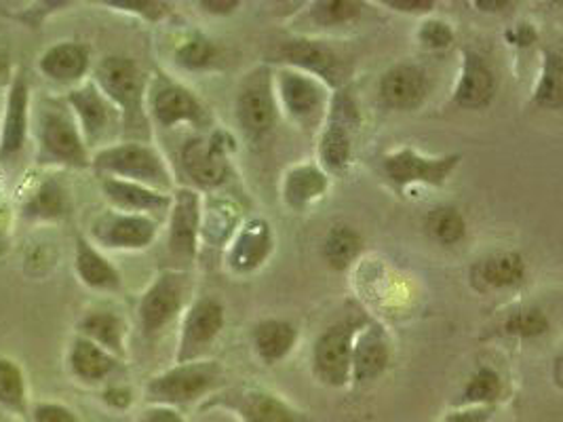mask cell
<instances>
[{
	"instance_id": "obj_1",
	"label": "cell",
	"mask_w": 563,
	"mask_h": 422,
	"mask_svg": "<svg viewBox=\"0 0 563 422\" xmlns=\"http://www.w3.org/2000/svg\"><path fill=\"white\" fill-rule=\"evenodd\" d=\"M34 137L36 160L41 165H62L73 169L91 167L89 148L68 104L43 102L38 106Z\"/></svg>"
},
{
	"instance_id": "obj_2",
	"label": "cell",
	"mask_w": 563,
	"mask_h": 422,
	"mask_svg": "<svg viewBox=\"0 0 563 422\" xmlns=\"http://www.w3.org/2000/svg\"><path fill=\"white\" fill-rule=\"evenodd\" d=\"M91 167L98 171L100 178L128 180L158 192H167L174 186L165 158L153 146L142 142L103 146L91 157Z\"/></svg>"
},
{
	"instance_id": "obj_3",
	"label": "cell",
	"mask_w": 563,
	"mask_h": 422,
	"mask_svg": "<svg viewBox=\"0 0 563 422\" xmlns=\"http://www.w3.org/2000/svg\"><path fill=\"white\" fill-rule=\"evenodd\" d=\"M93 82L106 96V100L119 110L123 127H128L129 132L146 130V79L133 59L123 55L103 57L96 68Z\"/></svg>"
},
{
	"instance_id": "obj_4",
	"label": "cell",
	"mask_w": 563,
	"mask_h": 422,
	"mask_svg": "<svg viewBox=\"0 0 563 422\" xmlns=\"http://www.w3.org/2000/svg\"><path fill=\"white\" fill-rule=\"evenodd\" d=\"M220 380V368L216 362H192L178 364L167 369L146 387V396L158 406H178L209 393Z\"/></svg>"
},
{
	"instance_id": "obj_5",
	"label": "cell",
	"mask_w": 563,
	"mask_h": 422,
	"mask_svg": "<svg viewBox=\"0 0 563 422\" xmlns=\"http://www.w3.org/2000/svg\"><path fill=\"white\" fill-rule=\"evenodd\" d=\"M277 59L294 66V70L298 68L308 77L321 80L323 85H330L333 89L344 87L351 75V64L330 45L319 41H308V38L287 41L277 49Z\"/></svg>"
},
{
	"instance_id": "obj_6",
	"label": "cell",
	"mask_w": 563,
	"mask_h": 422,
	"mask_svg": "<svg viewBox=\"0 0 563 422\" xmlns=\"http://www.w3.org/2000/svg\"><path fill=\"white\" fill-rule=\"evenodd\" d=\"M66 104L77 121L87 148L106 142V137L114 132V127L121 121L119 110L106 100V96L96 87L93 80L73 87L68 91Z\"/></svg>"
},
{
	"instance_id": "obj_7",
	"label": "cell",
	"mask_w": 563,
	"mask_h": 422,
	"mask_svg": "<svg viewBox=\"0 0 563 422\" xmlns=\"http://www.w3.org/2000/svg\"><path fill=\"white\" fill-rule=\"evenodd\" d=\"M231 151L229 133L216 132L209 137H190L181 148V167L197 185L218 188L229 180Z\"/></svg>"
},
{
	"instance_id": "obj_8",
	"label": "cell",
	"mask_w": 563,
	"mask_h": 422,
	"mask_svg": "<svg viewBox=\"0 0 563 422\" xmlns=\"http://www.w3.org/2000/svg\"><path fill=\"white\" fill-rule=\"evenodd\" d=\"M277 93L291 121L312 130L317 127L328 110L325 85L300 70L285 68L277 75Z\"/></svg>"
},
{
	"instance_id": "obj_9",
	"label": "cell",
	"mask_w": 563,
	"mask_h": 422,
	"mask_svg": "<svg viewBox=\"0 0 563 422\" xmlns=\"http://www.w3.org/2000/svg\"><path fill=\"white\" fill-rule=\"evenodd\" d=\"M236 121L252 137H262L273 130L277 121V100L268 68H257L243 80L236 96Z\"/></svg>"
},
{
	"instance_id": "obj_10",
	"label": "cell",
	"mask_w": 563,
	"mask_h": 422,
	"mask_svg": "<svg viewBox=\"0 0 563 422\" xmlns=\"http://www.w3.org/2000/svg\"><path fill=\"white\" fill-rule=\"evenodd\" d=\"M459 155L427 158L418 155L416 151L404 148L393 155H386L383 169L388 182L399 190L410 185L443 186L454 171V167L459 165Z\"/></svg>"
},
{
	"instance_id": "obj_11",
	"label": "cell",
	"mask_w": 563,
	"mask_h": 422,
	"mask_svg": "<svg viewBox=\"0 0 563 422\" xmlns=\"http://www.w3.org/2000/svg\"><path fill=\"white\" fill-rule=\"evenodd\" d=\"M353 341L355 327L351 323H338L325 330L314 344V374L323 385L344 387L351 380L353 369Z\"/></svg>"
},
{
	"instance_id": "obj_12",
	"label": "cell",
	"mask_w": 563,
	"mask_h": 422,
	"mask_svg": "<svg viewBox=\"0 0 563 422\" xmlns=\"http://www.w3.org/2000/svg\"><path fill=\"white\" fill-rule=\"evenodd\" d=\"M186 296V281L179 273H161L153 281V286L144 291L137 313H140V323L146 336H154L161 330H165L184 304Z\"/></svg>"
},
{
	"instance_id": "obj_13",
	"label": "cell",
	"mask_w": 563,
	"mask_h": 422,
	"mask_svg": "<svg viewBox=\"0 0 563 422\" xmlns=\"http://www.w3.org/2000/svg\"><path fill=\"white\" fill-rule=\"evenodd\" d=\"M30 135V85L20 70L7 93L4 119L0 127V163L9 165L24 155Z\"/></svg>"
},
{
	"instance_id": "obj_14",
	"label": "cell",
	"mask_w": 563,
	"mask_h": 422,
	"mask_svg": "<svg viewBox=\"0 0 563 422\" xmlns=\"http://www.w3.org/2000/svg\"><path fill=\"white\" fill-rule=\"evenodd\" d=\"M156 237L151 215L106 211L91 224V238L108 249H144Z\"/></svg>"
},
{
	"instance_id": "obj_15",
	"label": "cell",
	"mask_w": 563,
	"mask_h": 422,
	"mask_svg": "<svg viewBox=\"0 0 563 422\" xmlns=\"http://www.w3.org/2000/svg\"><path fill=\"white\" fill-rule=\"evenodd\" d=\"M224 327V309L216 300H199L184 319L179 336L178 364L199 362Z\"/></svg>"
},
{
	"instance_id": "obj_16",
	"label": "cell",
	"mask_w": 563,
	"mask_h": 422,
	"mask_svg": "<svg viewBox=\"0 0 563 422\" xmlns=\"http://www.w3.org/2000/svg\"><path fill=\"white\" fill-rule=\"evenodd\" d=\"M201 199L192 188H179L172 199L169 218V252L178 258L190 260L197 254V238L201 233Z\"/></svg>"
},
{
	"instance_id": "obj_17",
	"label": "cell",
	"mask_w": 563,
	"mask_h": 422,
	"mask_svg": "<svg viewBox=\"0 0 563 422\" xmlns=\"http://www.w3.org/2000/svg\"><path fill=\"white\" fill-rule=\"evenodd\" d=\"M151 112L161 127H174L179 123H192L197 127H203L207 123L201 102L186 87L176 82H161L154 89Z\"/></svg>"
},
{
	"instance_id": "obj_18",
	"label": "cell",
	"mask_w": 563,
	"mask_h": 422,
	"mask_svg": "<svg viewBox=\"0 0 563 422\" xmlns=\"http://www.w3.org/2000/svg\"><path fill=\"white\" fill-rule=\"evenodd\" d=\"M224 406L234 410L243 422H310L300 410L283 401L282 397L257 389L232 391L224 399Z\"/></svg>"
},
{
	"instance_id": "obj_19",
	"label": "cell",
	"mask_w": 563,
	"mask_h": 422,
	"mask_svg": "<svg viewBox=\"0 0 563 422\" xmlns=\"http://www.w3.org/2000/svg\"><path fill=\"white\" fill-rule=\"evenodd\" d=\"M100 188L106 201L114 208V211L148 215V213H158L172 208V197L167 192H158L153 188L128 182V180L100 178Z\"/></svg>"
},
{
	"instance_id": "obj_20",
	"label": "cell",
	"mask_w": 563,
	"mask_h": 422,
	"mask_svg": "<svg viewBox=\"0 0 563 422\" xmlns=\"http://www.w3.org/2000/svg\"><path fill=\"white\" fill-rule=\"evenodd\" d=\"M273 252V233L264 220H250L232 243L229 264L236 275L254 273Z\"/></svg>"
},
{
	"instance_id": "obj_21",
	"label": "cell",
	"mask_w": 563,
	"mask_h": 422,
	"mask_svg": "<svg viewBox=\"0 0 563 422\" xmlns=\"http://www.w3.org/2000/svg\"><path fill=\"white\" fill-rule=\"evenodd\" d=\"M38 70L57 85H78L89 73V49L80 43H57L41 55Z\"/></svg>"
},
{
	"instance_id": "obj_22",
	"label": "cell",
	"mask_w": 563,
	"mask_h": 422,
	"mask_svg": "<svg viewBox=\"0 0 563 422\" xmlns=\"http://www.w3.org/2000/svg\"><path fill=\"white\" fill-rule=\"evenodd\" d=\"M390 359L388 341L383 327L367 325L353 341V369L351 376L357 382H372L385 374Z\"/></svg>"
},
{
	"instance_id": "obj_23",
	"label": "cell",
	"mask_w": 563,
	"mask_h": 422,
	"mask_svg": "<svg viewBox=\"0 0 563 422\" xmlns=\"http://www.w3.org/2000/svg\"><path fill=\"white\" fill-rule=\"evenodd\" d=\"M494 91H496V80L492 70L487 68L484 57L475 52L464 53L461 80L454 91V104L466 110L484 108L492 102Z\"/></svg>"
},
{
	"instance_id": "obj_24",
	"label": "cell",
	"mask_w": 563,
	"mask_h": 422,
	"mask_svg": "<svg viewBox=\"0 0 563 422\" xmlns=\"http://www.w3.org/2000/svg\"><path fill=\"white\" fill-rule=\"evenodd\" d=\"M380 93L390 108L411 110L427 96V75L413 64L393 66L380 80Z\"/></svg>"
},
{
	"instance_id": "obj_25",
	"label": "cell",
	"mask_w": 563,
	"mask_h": 422,
	"mask_svg": "<svg viewBox=\"0 0 563 422\" xmlns=\"http://www.w3.org/2000/svg\"><path fill=\"white\" fill-rule=\"evenodd\" d=\"M526 264L519 254H494L471 268V284L479 291L505 290L521 284Z\"/></svg>"
},
{
	"instance_id": "obj_26",
	"label": "cell",
	"mask_w": 563,
	"mask_h": 422,
	"mask_svg": "<svg viewBox=\"0 0 563 422\" xmlns=\"http://www.w3.org/2000/svg\"><path fill=\"white\" fill-rule=\"evenodd\" d=\"M75 268H77L78 279L91 290H121V273L108 263V258L89 238L80 235L77 237V247H75Z\"/></svg>"
},
{
	"instance_id": "obj_27",
	"label": "cell",
	"mask_w": 563,
	"mask_h": 422,
	"mask_svg": "<svg viewBox=\"0 0 563 422\" xmlns=\"http://www.w3.org/2000/svg\"><path fill=\"white\" fill-rule=\"evenodd\" d=\"M78 336L98 344L106 353L112 357H123L125 355V336H128V325L121 316L112 311H91L78 321Z\"/></svg>"
},
{
	"instance_id": "obj_28",
	"label": "cell",
	"mask_w": 563,
	"mask_h": 422,
	"mask_svg": "<svg viewBox=\"0 0 563 422\" xmlns=\"http://www.w3.org/2000/svg\"><path fill=\"white\" fill-rule=\"evenodd\" d=\"M20 211L27 222H55L70 213V195L59 180L47 178L27 195Z\"/></svg>"
},
{
	"instance_id": "obj_29",
	"label": "cell",
	"mask_w": 563,
	"mask_h": 422,
	"mask_svg": "<svg viewBox=\"0 0 563 422\" xmlns=\"http://www.w3.org/2000/svg\"><path fill=\"white\" fill-rule=\"evenodd\" d=\"M328 174L314 165H298L287 171L283 182V199L291 210H307L328 192Z\"/></svg>"
},
{
	"instance_id": "obj_30",
	"label": "cell",
	"mask_w": 563,
	"mask_h": 422,
	"mask_svg": "<svg viewBox=\"0 0 563 422\" xmlns=\"http://www.w3.org/2000/svg\"><path fill=\"white\" fill-rule=\"evenodd\" d=\"M119 359L112 357L110 353H106L98 344L77 336L70 346L68 353V366L73 376L85 382V385H96L102 382L103 378H108L114 368H117Z\"/></svg>"
},
{
	"instance_id": "obj_31",
	"label": "cell",
	"mask_w": 563,
	"mask_h": 422,
	"mask_svg": "<svg viewBox=\"0 0 563 422\" xmlns=\"http://www.w3.org/2000/svg\"><path fill=\"white\" fill-rule=\"evenodd\" d=\"M252 341L256 346L257 355L266 364H275L289 355V351L298 341V330L287 321L268 319V321L257 323L254 334H252Z\"/></svg>"
},
{
	"instance_id": "obj_32",
	"label": "cell",
	"mask_w": 563,
	"mask_h": 422,
	"mask_svg": "<svg viewBox=\"0 0 563 422\" xmlns=\"http://www.w3.org/2000/svg\"><path fill=\"white\" fill-rule=\"evenodd\" d=\"M351 151H353V130L328 121V127L321 133V142H319L321 165L333 174L344 171L351 160Z\"/></svg>"
},
{
	"instance_id": "obj_33",
	"label": "cell",
	"mask_w": 563,
	"mask_h": 422,
	"mask_svg": "<svg viewBox=\"0 0 563 422\" xmlns=\"http://www.w3.org/2000/svg\"><path fill=\"white\" fill-rule=\"evenodd\" d=\"M239 222V206L231 199L207 201L206 213L201 211V233L207 243L222 245L231 237L232 229Z\"/></svg>"
},
{
	"instance_id": "obj_34",
	"label": "cell",
	"mask_w": 563,
	"mask_h": 422,
	"mask_svg": "<svg viewBox=\"0 0 563 422\" xmlns=\"http://www.w3.org/2000/svg\"><path fill=\"white\" fill-rule=\"evenodd\" d=\"M0 406L13 414H26L27 389L22 368L0 357Z\"/></svg>"
},
{
	"instance_id": "obj_35",
	"label": "cell",
	"mask_w": 563,
	"mask_h": 422,
	"mask_svg": "<svg viewBox=\"0 0 563 422\" xmlns=\"http://www.w3.org/2000/svg\"><path fill=\"white\" fill-rule=\"evenodd\" d=\"M562 55L558 52L547 53L542 75L538 80L537 93H534V102L540 108L558 110V108H562Z\"/></svg>"
},
{
	"instance_id": "obj_36",
	"label": "cell",
	"mask_w": 563,
	"mask_h": 422,
	"mask_svg": "<svg viewBox=\"0 0 563 422\" xmlns=\"http://www.w3.org/2000/svg\"><path fill=\"white\" fill-rule=\"evenodd\" d=\"M361 252V237L351 226H335L325 238L323 254L333 268L342 270L353 263Z\"/></svg>"
},
{
	"instance_id": "obj_37",
	"label": "cell",
	"mask_w": 563,
	"mask_h": 422,
	"mask_svg": "<svg viewBox=\"0 0 563 422\" xmlns=\"http://www.w3.org/2000/svg\"><path fill=\"white\" fill-rule=\"evenodd\" d=\"M427 231L439 243L452 245V243H459L464 237L466 224H464V218L454 208H439V210L429 213Z\"/></svg>"
},
{
	"instance_id": "obj_38",
	"label": "cell",
	"mask_w": 563,
	"mask_h": 422,
	"mask_svg": "<svg viewBox=\"0 0 563 422\" xmlns=\"http://www.w3.org/2000/svg\"><path fill=\"white\" fill-rule=\"evenodd\" d=\"M500 391H503L500 376L494 369L482 368L471 376L462 401L473 403L475 408H484V403L496 401L500 397Z\"/></svg>"
},
{
	"instance_id": "obj_39",
	"label": "cell",
	"mask_w": 563,
	"mask_h": 422,
	"mask_svg": "<svg viewBox=\"0 0 563 422\" xmlns=\"http://www.w3.org/2000/svg\"><path fill=\"white\" fill-rule=\"evenodd\" d=\"M176 59H178L179 66H184L188 70H201L216 59V45L206 36L197 34L179 47L176 52Z\"/></svg>"
},
{
	"instance_id": "obj_40",
	"label": "cell",
	"mask_w": 563,
	"mask_h": 422,
	"mask_svg": "<svg viewBox=\"0 0 563 422\" xmlns=\"http://www.w3.org/2000/svg\"><path fill=\"white\" fill-rule=\"evenodd\" d=\"M361 13V4L349 0H330V2H314L312 18L319 26H335L355 20Z\"/></svg>"
},
{
	"instance_id": "obj_41",
	"label": "cell",
	"mask_w": 563,
	"mask_h": 422,
	"mask_svg": "<svg viewBox=\"0 0 563 422\" xmlns=\"http://www.w3.org/2000/svg\"><path fill=\"white\" fill-rule=\"evenodd\" d=\"M507 334L521 336V338H534L549 330V319L542 315L538 309H523L509 316L507 321Z\"/></svg>"
},
{
	"instance_id": "obj_42",
	"label": "cell",
	"mask_w": 563,
	"mask_h": 422,
	"mask_svg": "<svg viewBox=\"0 0 563 422\" xmlns=\"http://www.w3.org/2000/svg\"><path fill=\"white\" fill-rule=\"evenodd\" d=\"M418 41L429 52H443L454 43V32L441 20H429L418 30Z\"/></svg>"
},
{
	"instance_id": "obj_43",
	"label": "cell",
	"mask_w": 563,
	"mask_h": 422,
	"mask_svg": "<svg viewBox=\"0 0 563 422\" xmlns=\"http://www.w3.org/2000/svg\"><path fill=\"white\" fill-rule=\"evenodd\" d=\"M108 7L142 15L146 20H161L167 13V4L153 2V0H106Z\"/></svg>"
},
{
	"instance_id": "obj_44",
	"label": "cell",
	"mask_w": 563,
	"mask_h": 422,
	"mask_svg": "<svg viewBox=\"0 0 563 422\" xmlns=\"http://www.w3.org/2000/svg\"><path fill=\"white\" fill-rule=\"evenodd\" d=\"M32 422H78V419L70 408L62 403L41 401L32 410Z\"/></svg>"
},
{
	"instance_id": "obj_45",
	"label": "cell",
	"mask_w": 563,
	"mask_h": 422,
	"mask_svg": "<svg viewBox=\"0 0 563 422\" xmlns=\"http://www.w3.org/2000/svg\"><path fill=\"white\" fill-rule=\"evenodd\" d=\"M137 422H184L176 410L167 408V406H154L148 408L146 412H142V417Z\"/></svg>"
},
{
	"instance_id": "obj_46",
	"label": "cell",
	"mask_w": 563,
	"mask_h": 422,
	"mask_svg": "<svg viewBox=\"0 0 563 422\" xmlns=\"http://www.w3.org/2000/svg\"><path fill=\"white\" fill-rule=\"evenodd\" d=\"M386 4L404 13H427L435 7L431 0H386Z\"/></svg>"
},
{
	"instance_id": "obj_47",
	"label": "cell",
	"mask_w": 563,
	"mask_h": 422,
	"mask_svg": "<svg viewBox=\"0 0 563 422\" xmlns=\"http://www.w3.org/2000/svg\"><path fill=\"white\" fill-rule=\"evenodd\" d=\"M489 417L487 408H468L445 417L441 422H489Z\"/></svg>"
},
{
	"instance_id": "obj_48",
	"label": "cell",
	"mask_w": 563,
	"mask_h": 422,
	"mask_svg": "<svg viewBox=\"0 0 563 422\" xmlns=\"http://www.w3.org/2000/svg\"><path fill=\"white\" fill-rule=\"evenodd\" d=\"M103 401L117 410H125L131 406V391L123 389V387H112L103 393Z\"/></svg>"
},
{
	"instance_id": "obj_49",
	"label": "cell",
	"mask_w": 563,
	"mask_h": 422,
	"mask_svg": "<svg viewBox=\"0 0 563 422\" xmlns=\"http://www.w3.org/2000/svg\"><path fill=\"white\" fill-rule=\"evenodd\" d=\"M201 7H206V11L209 13H218V15H227V13H232L236 7H239V2H213V0H209V2H201Z\"/></svg>"
},
{
	"instance_id": "obj_50",
	"label": "cell",
	"mask_w": 563,
	"mask_h": 422,
	"mask_svg": "<svg viewBox=\"0 0 563 422\" xmlns=\"http://www.w3.org/2000/svg\"><path fill=\"white\" fill-rule=\"evenodd\" d=\"M9 75V55L0 49V80Z\"/></svg>"
}]
</instances>
